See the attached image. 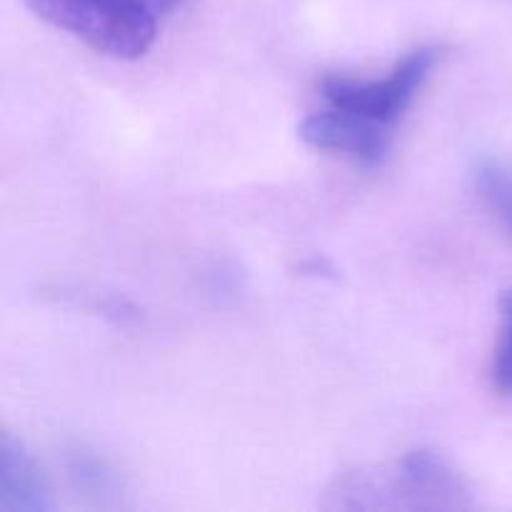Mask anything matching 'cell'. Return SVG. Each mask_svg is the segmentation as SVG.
Returning <instances> with one entry per match:
<instances>
[{
	"instance_id": "6da1fadb",
	"label": "cell",
	"mask_w": 512,
	"mask_h": 512,
	"mask_svg": "<svg viewBox=\"0 0 512 512\" xmlns=\"http://www.w3.org/2000/svg\"><path fill=\"white\" fill-rule=\"evenodd\" d=\"M328 510H470L473 488L438 450L418 448L380 468L345 470L325 490Z\"/></svg>"
},
{
	"instance_id": "7a4b0ae2",
	"label": "cell",
	"mask_w": 512,
	"mask_h": 512,
	"mask_svg": "<svg viewBox=\"0 0 512 512\" xmlns=\"http://www.w3.org/2000/svg\"><path fill=\"white\" fill-rule=\"evenodd\" d=\"M43 23L108 58L135 60L153 48L158 25L185 0H23Z\"/></svg>"
},
{
	"instance_id": "3957f363",
	"label": "cell",
	"mask_w": 512,
	"mask_h": 512,
	"mask_svg": "<svg viewBox=\"0 0 512 512\" xmlns=\"http://www.w3.org/2000/svg\"><path fill=\"white\" fill-rule=\"evenodd\" d=\"M440 50L435 45H420L395 63L383 78H350V75H325L320 83L328 108L350 115L365 128L393 138V130L418 90L433 73Z\"/></svg>"
},
{
	"instance_id": "277c9868",
	"label": "cell",
	"mask_w": 512,
	"mask_h": 512,
	"mask_svg": "<svg viewBox=\"0 0 512 512\" xmlns=\"http://www.w3.org/2000/svg\"><path fill=\"white\" fill-rule=\"evenodd\" d=\"M298 135L305 145L323 153H338L363 165H378L390 148V138L365 128L350 115L328 108L310 113L298 125Z\"/></svg>"
},
{
	"instance_id": "5b68a950",
	"label": "cell",
	"mask_w": 512,
	"mask_h": 512,
	"mask_svg": "<svg viewBox=\"0 0 512 512\" xmlns=\"http://www.w3.org/2000/svg\"><path fill=\"white\" fill-rule=\"evenodd\" d=\"M50 510V490L38 460L20 440L3 433L0 440V512Z\"/></svg>"
},
{
	"instance_id": "8992f818",
	"label": "cell",
	"mask_w": 512,
	"mask_h": 512,
	"mask_svg": "<svg viewBox=\"0 0 512 512\" xmlns=\"http://www.w3.org/2000/svg\"><path fill=\"white\" fill-rule=\"evenodd\" d=\"M65 468H68V478L73 483V488L78 493H83L85 498L95 500L98 505H108L118 498L120 493V480L115 475V470L105 463L98 455L88 453V450L78 448L70 450L68 460H65Z\"/></svg>"
},
{
	"instance_id": "52a82bcc",
	"label": "cell",
	"mask_w": 512,
	"mask_h": 512,
	"mask_svg": "<svg viewBox=\"0 0 512 512\" xmlns=\"http://www.w3.org/2000/svg\"><path fill=\"white\" fill-rule=\"evenodd\" d=\"M473 185L485 208L512 235V165L498 158H478L473 165Z\"/></svg>"
},
{
	"instance_id": "ba28073f",
	"label": "cell",
	"mask_w": 512,
	"mask_h": 512,
	"mask_svg": "<svg viewBox=\"0 0 512 512\" xmlns=\"http://www.w3.org/2000/svg\"><path fill=\"white\" fill-rule=\"evenodd\" d=\"M493 383L512 398V288L500 298V335L493 355Z\"/></svg>"
}]
</instances>
